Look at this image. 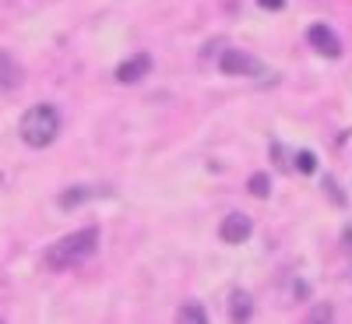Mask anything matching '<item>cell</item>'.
I'll return each instance as SVG.
<instances>
[{"label":"cell","instance_id":"obj_1","mask_svg":"<svg viewBox=\"0 0 352 324\" xmlns=\"http://www.w3.org/2000/svg\"><path fill=\"white\" fill-rule=\"evenodd\" d=\"M99 250V226H85L78 233H71V237L56 240L53 247H46V268L53 272H67V268H78L81 261H88Z\"/></svg>","mask_w":352,"mask_h":324},{"label":"cell","instance_id":"obj_2","mask_svg":"<svg viewBox=\"0 0 352 324\" xmlns=\"http://www.w3.org/2000/svg\"><path fill=\"white\" fill-rule=\"evenodd\" d=\"M18 134L28 149H46L53 144V138L60 134V113H56L50 102H39L32 109H25L21 124H18Z\"/></svg>","mask_w":352,"mask_h":324},{"label":"cell","instance_id":"obj_3","mask_svg":"<svg viewBox=\"0 0 352 324\" xmlns=\"http://www.w3.org/2000/svg\"><path fill=\"white\" fill-rule=\"evenodd\" d=\"M219 71H222L226 78H254V74H261L264 67H261L257 56H250L247 50H226L222 61H219Z\"/></svg>","mask_w":352,"mask_h":324},{"label":"cell","instance_id":"obj_4","mask_svg":"<svg viewBox=\"0 0 352 324\" xmlns=\"http://www.w3.org/2000/svg\"><path fill=\"white\" fill-rule=\"evenodd\" d=\"M152 53H134V56H127V61L116 67V81L120 85H134V81H141V78H148L152 74Z\"/></svg>","mask_w":352,"mask_h":324},{"label":"cell","instance_id":"obj_5","mask_svg":"<svg viewBox=\"0 0 352 324\" xmlns=\"http://www.w3.org/2000/svg\"><path fill=\"white\" fill-rule=\"evenodd\" d=\"M250 233H254V222L243 212H229L222 219V226H219L222 244H243V240H250Z\"/></svg>","mask_w":352,"mask_h":324},{"label":"cell","instance_id":"obj_6","mask_svg":"<svg viewBox=\"0 0 352 324\" xmlns=\"http://www.w3.org/2000/svg\"><path fill=\"white\" fill-rule=\"evenodd\" d=\"M307 43L317 53H324V56H342V39L335 36V28H328V25H310L307 28Z\"/></svg>","mask_w":352,"mask_h":324},{"label":"cell","instance_id":"obj_7","mask_svg":"<svg viewBox=\"0 0 352 324\" xmlns=\"http://www.w3.org/2000/svg\"><path fill=\"white\" fill-rule=\"evenodd\" d=\"M21 85V67L11 61V53L0 50V92H11Z\"/></svg>","mask_w":352,"mask_h":324},{"label":"cell","instance_id":"obj_8","mask_svg":"<svg viewBox=\"0 0 352 324\" xmlns=\"http://www.w3.org/2000/svg\"><path fill=\"white\" fill-rule=\"evenodd\" d=\"M250 314H254L250 292L236 289V292H232V296H229V317H232V321H250Z\"/></svg>","mask_w":352,"mask_h":324},{"label":"cell","instance_id":"obj_9","mask_svg":"<svg viewBox=\"0 0 352 324\" xmlns=\"http://www.w3.org/2000/svg\"><path fill=\"white\" fill-rule=\"evenodd\" d=\"M96 194H106V191H92V187H71V191H64L56 201H60V208H78V204L92 201Z\"/></svg>","mask_w":352,"mask_h":324},{"label":"cell","instance_id":"obj_10","mask_svg":"<svg viewBox=\"0 0 352 324\" xmlns=\"http://www.w3.org/2000/svg\"><path fill=\"white\" fill-rule=\"evenodd\" d=\"M176 321H184V324H204V321H208V314H204V307L201 303H184L180 310H176Z\"/></svg>","mask_w":352,"mask_h":324},{"label":"cell","instance_id":"obj_11","mask_svg":"<svg viewBox=\"0 0 352 324\" xmlns=\"http://www.w3.org/2000/svg\"><path fill=\"white\" fill-rule=\"evenodd\" d=\"M247 191H250L254 197H268V194H272V176H268V173H254L250 180H247Z\"/></svg>","mask_w":352,"mask_h":324},{"label":"cell","instance_id":"obj_12","mask_svg":"<svg viewBox=\"0 0 352 324\" xmlns=\"http://www.w3.org/2000/svg\"><path fill=\"white\" fill-rule=\"evenodd\" d=\"M296 166H300V173H314V169H317L314 152H300V155H296Z\"/></svg>","mask_w":352,"mask_h":324},{"label":"cell","instance_id":"obj_13","mask_svg":"<svg viewBox=\"0 0 352 324\" xmlns=\"http://www.w3.org/2000/svg\"><path fill=\"white\" fill-rule=\"evenodd\" d=\"M331 317H335V310H331L328 303H320V307L310 310V321H314V324H317V321H331Z\"/></svg>","mask_w":352,"mask_h":324},{"label":"cell","instance_id":"obj_14","mask_svg":"<svg viewBox=\"0 0 352 324\" xmlns=\"http://www.w3.org/2000/svg\"><path fill=\"white\" fill-rule=\"evenodd\" d=\"M257 4H261L264 11H282V8H285V0H257Z\"/></svg>","mask_w":352,"mask_h":324},{"label":"cell","instance_id":"obj_15","mask_svg":"<svg viewBox=\"0 0 352 324\" xmlns=\"http://www.w3.org/2000/svg\"><path fill=\"white\" fill-rule=\"evenodd\" d=\"M342 240H345V247L352 250V229H345V237H342Z\"/></svg>","mask_w":352,"mask_h":324}]
</instances>
